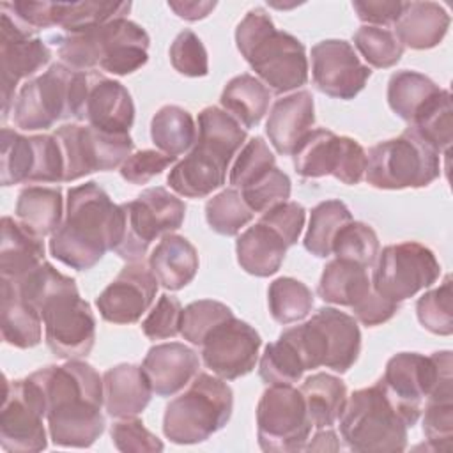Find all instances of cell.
I'll return each mask as SVG.
<instances>
[{
    "instance_id": "ab89813d",
    "label": "cell",
    "mask_w": 453,
    "mask_h": 453,
    "mask_svg": "<svg viewBox=\"0 0 453 453\" xmlns=\"http://www.w3.org/2000/svg\"><path fill=\"white\" fill-rule=\"evenodd\" d=\"M409 127L435 152H448L453 142V108L451 94L442 88L414 117Z\"/></svg>"
},
{
    "instance_id": "30bf717a",
    "label": "cell",
    "mask_w": 453,
    "mask_h": 453,
    "mask_svg": "<svg viewBox=\"0 0 453 453\" xmlns=\"http://www.w3.org/2000/svg\"><path fill=\"white\" fill-rule=\"evenodd\" d=\"M120 207L124 211V234L115 253L127 262H142L152 241L173 234L186 218V203L161 186L142 191Z\"/></svg>"
},
{
    "instance_id": "b9f144b4",
    "label": "cell",
    "mask_w": 453,
    "mask_h": 453,
    "mask_svg": "<svg viewBox=\"0 0 453 453\" xmlns=\"http://www.w3.org/2000/svg\"><path fill=\"white\" fill-rule=\"evenodd\" d=\"M129 11H131V2H99V0L62 2L58 27L65 34L81 32V30L101 27L117 18H127Z\"/></svg>"
},
{
    "instance_id": "7bdbcfd3",
    "label": "cell",
    "mask_w": 453,
    "mask_h": 453,
    "mask_svg": "<svg viewBox=\"0 0 453 453\" xmlns=\"http://www.w3.org/2000/svg\"><path fill=\"white\" fill-rule=\"evenodd\" d=\"M306 372L294 343L281 333L276 342L265 345L258 361V375L267 384H294Z\"/></svg>"
},
{
    "instance_id": "11a10c76",
    "label": "cell",
    "mask_w": 453,
    "mask_h": 453,
    "mask_svg": "<svg viewBox=\"0 0 453 453\" xmlns=\"http://www.w3.org/2000/svg\"><path fill=\"white\" fill-rule=\"evenodd\" d=\"M182 304L177 297L163 294L159 296L154 308L142 320V331L149 340L173 338L180 333Z\"/></svg>"
},
{
    "instance_id": "681fc988",
    "label": "cell",
    "mask_w": 453,
    "mask_h": 453,
    "mask_svg": "<svg viewBox=\"0 0 453 453\" xmlns=\"http://www.w3.org/2000/svg\"><path fill=\"white\" fill-rule=\"evenodd\" d=\"M234 317V311L225 303L214 299H198L182 310L180 334L193 345H202L203 338L223 320Z\"/></svg>"
},
{
    "instance_id": "8fae6325",
    "label": "cell",
    "mask_w": 453,
    "mask_h": 453,
    "mask_svg": "<svg viewBox=\"0 0 453 453\" xmlns=\"http://www.w3.org/2000/svg\"><path fill=\"white\" fill-rule=\"evenodd\" d=\"M311 426L301 389L292 384L267 386L257 405V437L262 451H304Z\"/></svg>"
},
{
    "instance_id": "7c38bea8",
    "label": "cell",
    "mask_w": 453,
    "mask_h": 453,
    "mask_svg": "<svg viewBox=\"0 0 453 453\" xmlns=\"http://www.w3.org/2000/svg\"><path fill=\"white\" fill-rule=\"evenodd\" d=\"M46 398L39 382L25 379L4 380L0 409V446L9 453H35L48 446Z\"/></svg>"
},
{
    "instance_id": "91938a15",
    "label": "cell",
    "mask_w": 453,
    "mask_h": 453,
    "mask_svg": "<svg viewBox=\"0 0 453 453\" xmlns=\"http://www.w3.org/2000/svg\"><path fill=\"white\" fill-rule=\"evenodd\" d=\"M304 219H306L304 207L301 203L290 202V200L271 207L260 218L262 223L269 225L283 237V241L288 248L299 241L303 226H304Z\"/></svg>"
},
{
    "instance_id": "ac0fdd59",
    "label": "cell",
    "mask_w": 453,
    "mask_h": 453,
    "mask_svg": "<svg viewBox=\"0 0 453 453\" xmlns=\"http://www.w3.org/2000/svg\"><path fill=\"white\" fill-rule=\"evenodd\" d=\"M262 338L258 331L235 315L218 324L202 342L203 365L218 377L234 380L248 375L257 361Z\"/></svg>"
},
{
    "instance_id": "2e32d148",
    "label": "cell",
    "mask_w": 453,
    "mask_h": 453,
    "mask_svg": "<svg viewBox=\"0 0 453 453\" xmlns=\"http://www.w3.org/2000/svg\"><path fill=\"white\" fill-rule=\"evenodd\" d=\"M55 136L65 161L64 182L78 180L94 172L120 168L133 150L129 133H104L92 126L64 124L55 131Z\"/></svg>"
},
{
    "instance_id": "ba28073f",
    "label": "cell",
    "mask_w": 453,
    "mask_h": 453,
    "mask_svg": "<svg viewBox=\"0 0 453 453\" xmlns=\"http://www.w3.org/2000/svg\"><path fill=\"white\" fill-rule=\"evenodd\" d=\"M297 349L306 370L331 368L345 373L361 352L357 320L336 308H319L306 322L281 331Z\"/></svg>"
},
{
    "instance_id": "9f6ffc18",
    "label": "cell",
    "mask_w": 453,
    "mask_h": 453,
    "mask_svg": "<svg viewBox=\"0 0 453 453\" xmlns=\"http://www.w3.org/2000/svg\"><path fill=\"white\" fill-rule=\"evenodd\" d=\"M423 412V434L432 449L449 451L453 439V400H428Z\"/></svg>"
},
{
    "instance_id": "8992f818",
    "label": "cell",
    "mask_w": 453,
    "mask_h": 453,
    "mask_svg": "<svg viewBox=\"0 0 453 453\" xmlns=\"http://www.w3.org/2000/svg\"><path fill=\"white\" fill-rule=\"evenodd\" d=\"M234 409V393L225 379L196 373L188 389L168 402L163 434L175 444H198L221 430Z\"/></svg>"
},
{
    "instance_id": "277c9868",
    "label": "cell",
    "mask_w": 453,
    "mask_h": 453,
    "mask_svg": "<svg viewBox=\"0 0 453 453\" xmlns=\"http://www.w3.org/2000/svg\"><path fill=\"white\" fill-rule=\"evenodd\" d=\"M92 73L53 64L42 74L27 80L16 94L12 122L21 131L50 129L58 120H85Z\"/></svg>"
},
{
    "instance_id": "44dd1931",
    "label": "cell",
    "mask_w": 453,
    "mask_h": 453,
    "mask_svg": "<svg viewBox=\"0 0 453 453\" xmlns=\"http://www.w3.org/2000/svg\"><path fill=\"white\" fill-rule=\"evenodd\" d=\"M97 65L111 74L126 76L138 71L149 60L150 37L138 23L117 18L92 28Z\"/></svg>"
},
{
    "instance_id": "e575fe53",
    "label": "cell",
    "mask_w": 453,
    "mask_h": 453,
    "mask_svg": "<svg viewBox=\"0 0 453 453\" xmlns=\"http://www.w3.org/2000/svg\"><path fill=\"white\" fill-rule=\"evenodd\" d=\"M299 389L315 428H329L338 421L347 403V386L340 377L319 372L306 377Z\"/></svg>"
},
{
    "instance_id": "6da1fadb",
    "label": "cell",
    "mask_w": 453,
    "mask_h": 453,
    "mask_svg": "<svg viewBox=\"0 0 453 453\" xmlns=\"http://www.w3.org/2000/svg\"><path fill=\"white\" fill-rule=\"evenodd\" d=\"M46 398L50 439L62 448H88L104 432L103 377L81 361L48 365L30 373Z\"/></svg>"
},
{
    "instance_id": "db71d44e",
    "label": "cell",
    "mask_w": 453,
    "mask_h": 453,
    "mask_svg": "<svg viewBox=\"0 0 453 453\" xmlns=\"http://www.w3.org/2000/svg\"><path fill=\"white\" fill-rule=\"evenodd\" d=\"M111 442L124 453H156L163 451V442L157 435L143 426V421L136 416L120 418L111 425Z\"/></svg>"
},
{
    "instance_id": "1f68e13d",
    "label": "cell",
    "mask_w": 453,
    "mask_h": 453,
    "mask_svg": "<svg viewBox=\"0 0 453 453\" xmlns=\"http://www.w3.org/2000/svg\"><path fill=\"white\" fill-rule=\"evenodd\" d=\"M14 216L35 235H53L64 219L62 189L48 186L23 188L16 200Z\"/></svg>"
},
{
    "instance_id": "c3c4849f",
    "label": "cell",
    "mask_w": 453,
    "mask_h": 453,
    "mask_svg": "<svg viewBox=\"0 0 453 453\" xmlns=\"http://www.w3.org/2000/svg\"><path fill=\"white\" fill-rule=\"evenodd\" d=\"M416 315L419 324L441 336L453 333V304H451V276L446 274L444 281L425 292L416 303Z\"/></svg>"
},
{
    "instance_id": "f907efd6",
    "label": "cell",
    "mask_w": 453,
    "mask_h": 453,
    "mask_svg": "<svg viewBox=\"0 0 453 453\" xmlns=\"http://www.w3.org/2000/svg\"><path fill=\"white\" fill-rule=\"evenodd\" d=\"M239 191L246 205L253 212L264 214L271 207L281 202H287L290 198L292 182H290V177L274 165L273 168L260 173L257 179H253L250 184H246Z\"/></svg>"
},
{
    "instance_id": "be15d7a7",
    "label": "cell",
    "mask_w": 453,
    "mask_h": 453,
    "mask_svg": "<svg viewBox=\"0 0 453 453\" xmlns=\"http://www.w3.org/2000/svg\"><path fill=\"white\" fill-rule=\"evenodd\" d=\"M168 7L182 19L186 21H198L207 18L212 9L216 7V2L209 0H170Z\"/></svg>"
},
{
    "instance_id": "60d3db41",
    "label": "cell",
    "mask_w": 453,
    "mask_h": 453,
    "mask_svg": "<svg viewBox=\"0 0 453 453\" xmlns=\"http://www.w3.org/2000/svg\"><path fill=\"white\" fill-rule=\"evenodd\" d=\"M269 313L278 324L299 322L313 308L311 290L299 280L290 276H281L271 281L267 290Z\"/></svg>"
},
{
    "instance_id": "6f0895ef",
    "label": "cell",
    "mask_w": 453,
    "mask_h": 453,
    "mask_svg": "<svg viewBox=\"0 0 453 453\" xmlns=\"http://www.w3.org/2000/svg\"><path fill=\"white\" fill-rule=\"evenodd\" d=\"M0 9H5L16 21L23 27L32 30L34 34L42 28L58 27L62 2H27V0H14V2H2Z\"/></svg>"
},
{
    "instance_id": "e7e4bbea",
    "label": "cell",
    "mask_w": 453,
    "mask_h": 453,
    "mask_svg": "<svg viewBox=\"0 0 453 453\" xmlns=\"http://www.w3.org/2000/svg\"><path fill=\"white\" fill-rule=\"evenodd\" d=\"M338 449H340L338 435L334 430H331V426L319 428V432L304 446V451H338Z\"/></svg>"
},
{
    "instance_id": "6125c7cd",
    "label": "cell",
    "mask_w": 453,
    "mask_h": 453,
    "mask_svg": "<svg viewBox=\"0 0 453 453\" xmlns=\"http://www.w3.org/2000/svg\"><path fill=\"white\" fill-rule=\"evenodd\" d=\"M403 2L400 0H356L352 2V9L356 11L357 18L365 25L373 27H389L395 25L402 12Z\"/></svg>"
},
{
    "instance_id": "603a6c76",
    "label": "cell",
    "mask_w": 453,
    "mask_h": 453,
    "mask_svg": "<svg viewBox=\"0 0 453 453\" xmlns=\"http://www.w3.org/2000/svg\"><path fill=\"white\" fill-rule=\"evenodd\" d=\"M315 124V103L308 90H297L278 99L267 117L265 134L276 152L292 156Z\"/></svg>"
},
{
    "instance_id": "f1b7e54d",
    "label": "cell",
    "mask_w": 453,
    "mask_h": 453,
    "mask_svg": "<svg viewBox=\"0 0 453 453\" xmlns=\"http://www.w3.org/2000/svg\"><path fill=\"white\" fill-rule=\"evenodd\" d=\"M287 244L283 237L260 219L248 226L235 241V253L241 269L251 276L267 278L280 271Z\"/></svg>"
},
{
    "instance_id": "7dc6e473",
    "label": "cell",
    "mask_w": 453,
    "mask_h": 453,
    "mask_svg": "<svg viewBox=\"0 0 453 453\" xmlns=\"http://www.w3.org/2000/svg\"><path fill=\"white\" fill-rule=\"evenodd\" d=\"M380 250L379 237L375 230L363 221H349L338 232L333 242V255L336 258H345L357 262L361 265H373Z\"/></svg>"
},
{
    "instance_id": "836d02e7",
    "label": "cell",
    "mask_w": 453,
    "mask_h": 453,
    "mask_svg": "<svg viewBox=\"0 0 453 453\" xmlns=\"http://www.w3.org/2000/svg\"><path fill=\"white\" fill-rule=\"evenodd\" d=\"M219 103L242 127H257L269 110L271 90L257 76L242 73L225 85Z\"/></svg>"
},
{
    "instance_id": "f6af8a7d",
    "label": "cell",
    "mask_w": 453,
    "mask_h": 453,
    "mask_svg": "<svg viewBox=\"0 0 453 453\" xmlns=\"http://www.w3.org/2000/svg\"><path fill=\"white\" fill-rule=\"evenodd\" d=\"M35 149L32 136H25L11 127H2V154H0V182L12 186L28 182L34 172Z\"/></svg>"
},
{
    "instance_id": "7402d4cb",
    "label": "cell",
    "mask_w": 453,
    "mask_h": 453,
    "mask_svg": "<svg viewBox=\"0 0 453 453\" xmlns=\"http://www.w3.org/2000/svg\"><path fill=\"white\" fill-rule=\"evenodd\" d=\"M142 368L157 396H173L195 379L200 357L180 342L157 343L147 350Z\"/></svg>"
},
{
    "instance_id": "ffe728a7",
    "label": "cell",
    "mask_w": 453,
    "mask_h": 453,
    "mask_svg": "<svg viewBox=\"0 0 453 453\" xmlns=\"http://www.w3.org/2000/svg\"><path fill=\"white\" fill-rule=\"evenodd\" d=\"M157 294V280L142 262H129L96 297L99 315L111 324H134L150 308Z\"/></svg>"
},
{
    "instance_id": "e0dca14e",
    "label": "cell",
    "mask_w": 453,
    "mask_h": 453,
    "mask_svg": "<svg viewBox=\"0 0 453 453\" xmlns=\"http://www.w3.org/2000/svg\"><path fill=\"white\" fill-rule=\"evenodd\" d=\"M51 58V50L32 30L2 9L0 23V71H2V120L14 106L16 87L34 76Z\"/></svg>"
},
{
    "instance_id": "9a60e30c",
    "label": "cell",
    "mask_w": 453,
    "mask_h": 453,
    "mask_svg": "<svg viewBox=\"0 0 453 453\" xmlns=\"http://www.w3.org/2000/svg\"><path fill=\"white\" fill-rule=\"evenodd\" d=\"M301 177L319 179L333 175L343 184H359L366 170V150L350 136H338L329 129H311L292 154Z\"/></svg>"
},
{
    "instance_id": "52a82bcc",
    "label": "cell",
    "mask_w": 453,
    "mask_h": 453,
    "mask_svg": "<svg viewBox=\"0 0 453 453\" xmlns=\"http://www.w3.org/2000/svg\"><path fill=\"white\" fill-rule=\"evenodd\" d=\"M340 435L350 451L396 453L407 448V423L377 380L347 396Z\"/></svg>"
},
{
    "instance_id": "7a4b0ae2",
    "label": "cell",
    "mask_w": 453,
    "mask_h": 453,
    "mask_svg": "<svg viewBox=\"0 0 453 453\" xmlns=\"http://www.w3.org/2000/svg\"><path fill=\"white\" fill-rule=\"evenodd\" d=\"M124 234V211L94 180L67 189L65 216L50 237V253L76 271L92 269L115 251Z\"/></svg>"
},
{
    "instance_id": "9c48e42d",
    "label": "cell",
    "mask_w": 453,
    "mask_h": 453,
    "mask_svg": "<svg viewBox=\"0 0 453 453\" xmlns=\"http://www.w3.org/2000/svg\"><path fill=\"white\" fill-rule=\"evenodd\" d=\"M365 179L377 189L425 188L441 175V157L411 127L373 145L366 154Z\"/></svg>"
},
{
    "instance_id": "d6986e66",
    "label": "cell",
    "mask_w": 453,
    "mask_h": 453,
    "mask_svg": "<svg viewBox=\"0 0 453 453\" xmlns=\"http://www.w3.org/2000/svg\"><path fill=\"white\" fill-rule=\"evenodd\" d=\"M372 76L354 46L343 39H324L311 48V80L317 90L334 99H354Z\"/></svg>"
},
{
    "instance_id": "5bb4252c",
    "label": "cell",
    "mask_w": 453,
    "mask_h": 453,
    "mask_svg": "<svg viewBox=\"0 0 453 453\" xmlns=\"http://www.w3.org/2000/svg\"><path fill=\"white\" fill-rule=\"evenodd\" d=\"M48 349L60 359H80L96 343V317L90 304L80 297L78 287L65 288L39 308Z\"/></svg>"
},
{
    "instance_id": "5b68a950",
    "label": "cell",
    "mask_w": 453,
    "mask_h": 453,
    "mask_svg": "<svg viewBox=\"0 0 453 453\" xmlns=\"http://www.w3.org/2000/svg\"><path fill=\"white\" fill-rule=\"evenodd\" d=\"M453 359L451 350H437L430 356L419 352H398L386 363L379 379L389 400L414 426L428 400H453Z\"/></svg>"
},
{
    "instance_id": "4fadbf2b",
    "label": "cell",
    "mask_w": 453,
    "mask_h": 453,
    "mask_svg": "<svg viewBox=\"0 0 453 453\" xmlns=\"http://www.w3.org/2000/svg\"><path fill=\"white\" fill-rule=\"evenodd\" d=\"M441 276L434 251L416 241L384 246L372 273V287L384 297L402 303L432 287Z\"/></svg>"
},
{
    "instance_id": "d6a6232c",
    "label": "cell",
    "mask_w": 453,
    "mask_h": 453,
    "mask_svg": "<svg viewBox=\"0 0 453 453\" xmlns=\"http://www.w3.org/2000/svg\"><path fill=\"white\" fill-rule=\"evenodd\" d=\"M372 290L368 267L352 260L334 258L326 264L317 294L322 301L352 308Z\"/></svg>"
},
{
    "instance_id": "74e56055",
    "label": "cell",
    "mask_w": 453,
    "mask_h": 453,
    "mask_svg": "<svg viewBox=\"0 0 453 453\" xmlns=\"http://www.w3.org/2000/svg\"><path fill=\"white\" fill-rule=\"evenodd\" d=\"M196 142L212 152L232 161L246 143V129L223 108L205 106L198 113Z\"/></svg>"
},
{
    "instance_id": "f546056e",
    "label": "cell",
    "mask_w": 453,
    "mask_h": 453,
    "mask_svg": "<svg viewBox=\"0 0 453 453\" xmlns=\"http://www.w3.org/2000/svg\"><path fill=\"white\" fill-rule=\"evenodd\" d=\"M0 274L18 280L44 262V241L11 216L2 218Z\"/></svg>"
},
{
    "instance_id": "8d00e7d4",
    "label": "cell",
    "mask_w": 453,
    "mask_h": 453,
    "mask_svg": "<svg viewBox=\"0 0 453 453\" xmlns=\"http://www.w3.org/2000/svg\"><path fill=\"white\" fill-rule=\"evenodd\" d=\"M196 124L193 115L177 104L161 106L150 120V138L157 150L168 156L188 152L196 142Z\"/></svg>"
},
{
    "instance_id": "4316f807",
    "label": "cell",
    "mask_w": 453,
    "mask_h": 453,
    "mask_svg": "<svg viewBox=\"0 0 453 453\" xmlns=\"http://www.w3.org/2000/svg\"><path fill=\"white\" fill-rule=\"evenodd\" d=\"M448 11L435 2H403L402 12L395 21V35L405 48H435L449 28Z\"/></svg>"
},
{
    "instance_id": "f5cc1de1",
    "label": "cell",
    "mask_w": 453,
    "mask_h": 453,
    "mask_svg": "<svg viewBox=\"0 0 453 453\" xmlns=\"http://www.w3.org/2000/svg\"><path fill=\"white\" fill-rule=\"evenodd\" d=\"M170 64L173 69L188 78H202L209 73V57L202 39L193 30L177 34L170 46Z\"/></svg>"
},
{
    "instance_id": "816d5d0a",
    "label": "cell",
    "mask_w": 453,
    "mask_h": 453,
    "mask_svg": "<svg viewBox=\"0 0 453 453\" xmlns=\"http://www.w3.org/2000/svg\"><path fill=\"white\" fill-rule=\"evenodd\" d=\"M276 165V157L269 145L264 142L262 136L250 138L241 152L235 157L234 166L230 168L228 182L235 189H242L246 184H250L253 179H257L265 170L273 168Z\"/></svg>"
},
{
    "instance_id": "83f0119b",
    "label": "cell",
    "mask_w": 453,
    "mask_h": 453,
    "mask_svg": "<svg viewBox=\"0 0 453 453\" xmlns=\"http://www.w3.org/2000/svg\"><path fill=\"white\" fill-rule=\"evenodd\" d=\"M196 248L179 234H166L149 255V269L166 290H180L189 285L198 271Z\"/></svg>"
},
{
    "instance_id": "bcb514c9",
    "label": "cell",
    "mask_w": 453,
    "mask_h": 453,
    "mask_svg": "<svg viewBox=\"0 0 453 453\" xmlns=\"http://www.w3.org/2000/svg\"><path fill=\"white\" fill-rule=\"evenodd\" d=\"M354 46L361 53V57L377 69H388L400 62L403 55V46L395 35L393 30L373 27V25H361L354 32Z\"/></svg>"
},
{
    "instance_id": "cb8c5ba5",
    "label": "cell",
    "mask_w": 453,
    "mask_h": 453,
    "mask_svg": "<svg viewBox=\"0 0 453 453\" xmlns=\"http://www.w3.org/2000/svg\"><path fill=\"white\" fill-rule=\"evenodd\" d=\"M228 165L223 156L195 143L188 156L172 166L166 182L180 196L205 198L225 184Z\"/></svg>"
},
{
    "instance_id": "4dcf8cb0",
    "label": "cell",
    "mask_w": 453,
    "mask_h": 453,
    "mask_svg": "<svg viewBox=\"0 0 453 453\" xmlns=\"http://www.w3.org/2000/svg\"><path fill=\"white\" fill-rule=\"evenodd\" d=\"M0 329L5 343L16 349H32L42 338V317L25 301L11 280L2 278Z\"/></svg>"
},
{
    "instance_id": "d590c367",
    "label": "cell",
    "mask_w": 453,
    "mask_h": 453,
    "mask_svg": "<svg viewBox=\"0 0 453 453\" xmlns=\"http://www.w3.org/2000/svg\"><path fill=\"white\" fill-rule=\"evenodd\" d=\"M442 88L428 76L402 69L391 74L388 81V104L402 120L412 122L414 117L430 103Z\"/></svg>"
},
{
    "instance_id": "3957f363",
    "label": "cell",
    "mask_w": 453,
    "mask_h": 453,
    "mask_svg": "<svg viewBox=\"0 0 453 453\" xmlns=\"http://www.w3.org/2000/svg\"><path fill=\"white\" fill-rule=\"evenodd\" d=\"M235 46L271 92L287 94L306 85L310 69L304 44L278 30L262 7L250 9L239 21Z\"/></svg>"
},
{
    "instance_id": "94428289",
    "label": "cell",
    "mask_w": 453,
    "mask_h": 453,
    "mask_svg": "<svg viewBox=\"0 0 453 453\" xmlns=\"http://www.w3.org/2000/svg\"><path fill=\"white\" fill-rule=\"evenodd\" d=\"M350 310L354 311L352 317L356 320H359L363 326L375 327V326H380V324L388 322L389 319H393L396 315V311L400 310V303H395V301L380 296L372 287V290L359 303H356Z\"/></svg>"
},
{
    "instance_id": "ee69618b",
    "label": "cell",
    "mask_w": 453,
    "mask_h": 453,
    "mask_svg": "<svg viewBox=\"0 0 453 453\" xmlns=\"http://www.w3.org/2000/svg\"><path fill=\"white\" fill-rule=\"evenodd\" d=\"M253 214L235 188L223 189L205 203L207 225L212 232L226 237L237 235L253 219Z\"/></svg>"
},
{
    "instance_id": "d4e9b609",
    "label": "cell",
    "mask_w": 453,
    "mask_h": 453,
    "mask_svg": "<svg viewBox=\"0 0 453 453\" xmlns=\"http://www.w3.org/2000/svg\"><path fill=\"white\" fill-rule=\"evenodd\" d=\"M85 119L88 126L104 133H129L134 122V103L129 90L117 80L92 73Z\"/></svg>"
},
{
    "instance_id": "484cf974",
    "label": "cell",
    "mask_w": 453,
    "mask_h": 453,
    "mask_svg": "<svg viewBox=\"0 0 453 453\" xmlns=\"http://www.w3.org/2000/svg\"><path fill=\"white\" fill-rule=\"evenodd\" d=\"M103 393L106 412L120 419L145 411L154 391L142 366L120 363L103 373Z\"/></svg>"
},
{
    "instance_id": "f35d334b",
    "label": "cell",
    "mask_w": 453,
    "mask_h": 453,
    "mask_svg": "<svg viewBox=\"0 0 453 453\" xmlns=\"http://www.w3.org/2000/svg\"><path fill=\"white\" fill-rule=\"evenodd\" d=\"M349 221L352 212L342 200H324L310 212L308 228L303 239L304 250L317 258H326L333 253V242Z\"/></svg>"
},
{
    "instance_id": "680465c9",
    "label": "cell",
    "mask_w": 453,
    "mask_h": 453,
    "mask_svg": "<svg viewBox=\"0 0 453 453\" xmlns=\"http://www.w3.org/2000/svg\"><path fill=\"white\" fill-rule=\"evenodd\" d=\"M177 157L168 156L161 150L143 149L133 152L119 168L120 177L131 184H147L152 177L159 175L170 165H173Z\"/></svg>"
}]
</instances>
